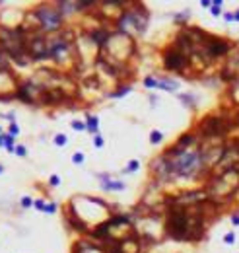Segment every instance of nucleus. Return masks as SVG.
Wrapping results in <instances>:
<instances>
[{"mask_svg":"<svg viewBox=\"0 0 239 253\" xmlns=\"http://www.w3.org/2000/svg\"><path fill=\"white\" fill-rule=\"evenodd\" d=\"M189 226H191L189 212L183 206L171 208V212L167 216V222H165L167 236L173 237V240H177V242H185V240H189Z\"/></svg>","mask_w":239,"mask_h":253,"instance_id":"nucleus-1","label":"nucleus"},{"mask_svg":"<svg viewBox=\"0 0 239 253\" xmlns=\"http://www.w3.org/2000/svg\"><path fill=\"white\" fill-rule=\"evenodd\" d=\"M33 14H35V18L39 20V25L45 31H56V29H60V25H62V14H60V10L51 8V6H39Z\"/></svg>","mask_w":239,"mask_h":253,"instance_id":"nucleus-2","label":"nucleus"},{"mask_svg":"<svg viewBox=\"0 0 239 253\" xmlns=\"http://www.w3.org/2000/svg\"><path fill=\"white\" fill-rule=\"evenodd\" d=\"M200 134L206 136V138H212V136H224L229 131V123L226 117H218V115H210L208 119H204L200 123Z\"/></svg>","mask_w":239,"mask_h":253,"instance_id":"nucleus-3","label":"nucleus"},{"mask_svg":"<svg viewBox=\"0 0 239 253\" xmlns=\"http://www.w3.org/2000/svg\"><path fill=\"white\" fill-rule=\"evenodd\" d=\"M228 51H229V45L226 41L216 39V37H208L206 39V49L200 51V53H202V56H204V53H206L208 59H218V56L228 55Z\"/></svg>","mask_w":239,"mask_h":253,"instance_id":"nucleus-4","label":"nucleus"},{"mask_svg":"<svg viewBox=\"0 0 239 253\" xmlns=\"http://www.w3.org/2000/svg\"><path fill=\"white\" fill-rule=\"evenodd\" d=\"M187 56L183 53H179L177 49H169V51H165V55H163V64H165V68L167 70H183L187 66Z\"/></svg>","mask_w":239,"mask_h":253,"instance_id":"nucleus-5","label":"nucleus"},{"mask_svg":"<svg viewBox=\"0 0 239 253\" xmlns=\"http://www.w3.org/2000/svg\"><path fill=\"white\" fill-rule=\"evenodd\" d=\"M202 199H206V193L202 191H191V193H181L179 197L169 199V205H193V202H198Z\"/></svg>","mask_w":239,"mask_h":253,"instance_id":"nucleus-6","label":"nucleus"},{"mask_svg":"<svg viewBox=\"0 0 239 253\" xmlns=\"http://www.w3.org/2000/svg\"><path fill=\"white\" fill-rule=\"evenodd\" d=\"M90 37H91V43H95L97 47H101L103 43H107V41L111 39V35H109L107 29H95V31L90 33Z\"/></svg>","mask_w":239,"mask_h":253,"instance_id":"nucleus-7","label":"nucleus"},{"mask_svg":"<svg viewBox=\"0 0 239 253\" xmlns=\"http://www.w3.org/2000/svg\"><path fill=\"white\" fill-rule=\"evenodd\" d=\"M66 220L72 224V228H74V230H80V232H88V226H86V222L80 220L78 216H76V212L72 210V208L68 210V218H66Z\"/></svg>","mask_w":239,"mask_h":253,"instance_id":"nucleus-8","label":"nucleus"},{"mask_svg":"<svg viewBox=\"0 0 239 253\" xmlns=\"http://www.w3.org/2000/svg\"><path fill=\"white\" fill-rule=\"evenodd\" d=\"M193 140H194V136L193 134H183L179 138V142L175 144V148H179V150H185L183 146H189V144H193Z\"/></svg>","mask_w":239,"mask_h":253,"instance_id":"nucleus-9","label":"nucleus"},{"mask_svg":"<svg viewBox=\"0 0 239 253\" xmlns=\"http://www.w3.org/2000/svg\"><path fill=\"white\" fill-rule=\"evenodd\" d=\"M103 189H115V191H122V189H125V183L107 181V179H103Z\"/></svg>","mask_w":239,"mask_h":253,"instance_id":"nucleus-10","label":"nucleus"},{"mask_svg":"<svg viewBox=\"0 0 239 253\" xmlns=\"http://www.w3.org/2000/svg\"><path fill=\"white\" fill-rule=\"evenodd\" d=\"M97 125H99L97 117H93V115H88V131H90V133H93V134H97Z\"/></svg>","mask_w":239,"mask_h":253,"instance_id":"nucleus-11","label":"nucleus"},{"mask_svg":"<svg viewBox=\"0 0 239 253\" xmlns=\"http://www.w3.org/2000/svg\"><path fill=\"white\" fill-rule=\"evenodd\" d=\"M59 6H60V14H64V16L76 10V2H60Z\"/></svg>","mask_w":239,"mask_h":253,"instance_id":"nucleus-12","label":"nucleus"},{"mask_svg":"<svg viewBox=\"0 0 239 253\" xmlns=\"http://www.w3.org/2000/svg\"><path fill=\"white\" fill-rule=\"evenodd\" d=\"M90 6H95V2L93 0H86V2H76V10L80 12V10H88Z\"/></svg>","mask_w":239,"mask_h":253,"instance_id":"nucleus-13","label":"nucleus"},{"mask_svg":"<svg viewBox=\"0 0 239 253\" xmlns=\"http://www.w3.org/2000/svg\"><path fill=\"white\" fill-rule=\"evenodd\" d=\"M162 138H163V134L159 133V131H152V134H150V142H152V144H157Z\"/></svg>","mask_w":239,"mask_h":253,"instance_id":"nucleus-14","label":"nucleus"},{"mask_svg":"<svg viewBox=\"0 0 239 253\" xmlns=\"http://www.w3.org/2000/svg\"><path fill=\"white\" fill-rule=\"evenodd\" d=\"M220 12H222V0H216V2H212V16H220Z\"/></svg>","mask_w":239,"mask_h":253,"instance_id":"nucleus-15","label":"nucleus"},{"mask_svg":"<svg viewBox=\"0 0 239 253\" xmlns=\"http://www.w3.org/2000/svg\"><path fill=\"white\" fill-rule=\"evenodd\" d=\"M130 90H132V88H130V86H122V88H121L119 92H115V93H111V96H113V97H121V96H125V93H128Z\"/></svg>","mask_w":239,"mask_h":253,"instance_id":"nucleus-16","label":"nucleus"},{"mask_svg":"<svg viewBox=\"0 0 239 253\" xmlns=\"http://www.w3.org/2000/svg\"><path fill=\"white\" fill-rule=\"evenodd\" d=\"M66 142H68V138H66L64 134H56V136H55V144H56V146H64Z\"/></svg>","mask_w":239,"mask_h":253,"instance_id":"nucleus-17","label":"nucleus"},{"mask_svg":"<svg viewBox=\"0 0 239 253\" xmlns=\"http://www.w3.org/2000/svg\"><path fill=\"white\" fill-rule=\"evenodd\" d=\"M144 86H146V88H157V80L152 78V76H148L146 80H144Z\"/></svg>","mask_w":239,"mask_h":253,"instance_id":"nucleus-18","label":"nucleus"},{"mask_svg":"<svg viewBox=\"0 0 239 253\" xmlns=\"http://www.w3.org/2000/svg\"><path fill=\"white\" fill-rule=\"evenodd\" d=\"M10 56H8V53H6L4 49H0V64H4V68H6V61H8ZM8 70V68H6Z\"/></svg>","mask_w":239,"mask_h":253,"instance_id":"nucleus-19","label":"nucleus"},{"mask_svg":"<svg viewBox=\"0 0 239 253\" xmlns=\"http://www.w3.org/2000/svg\"><path fill=\"white\" fill-rule=\"evenodd\" d=\"M72 162H74V164H78V165H80V164L84 162V154H82V152H76V154L72 156Z\"/></svg>","mask_w":239,"mask_h":253,"instance_id":"nucleus-20","label":"nucleus"},{"mask_svg":"<svg viewBox=\"0 0 239 253\" xmlns=\"http://www.w3.org/2000/svg\"><path fill=\"white\" fill-rule=\"evenodd\" d=\"M72 129H76V131H84V129H88V127H86L82 121H72Z\"/></svg>","mask_w":239,"mask_h":253,"instance_id":"nucleus-21","label":"nucleus"},{"mask_svg":"<svg viewBox=\"0 0 239 253\" xmlns=\"http://www.w3.org/2000/svg\"><path fill=\"white\" fill-rule=\"evenodd\" d=\"M20 133V127L16 125V123H10V136H16Z\"/></svg>","mask_w":239,"mask_h":253,"instance_id":"nucleus-22","label":"nucleus"},{"mask_svg":"<svg viewBox=\"0 0 239 253\" xmlns=\"http://www.w3.org/2000/svg\"><path fill=\"white\" fill-rule=\"evenodd\" d=\"M136 168H138V160H130V162H128V168H126L125 171H134Z\"/></svg>","mask_w":239,"mask_h":253,"instance_id":"nucleus-23","label":"nucleus"},{"mask_svg":"<svg viewBox=\"0 0 239 253\" xmlns=\"http://www.w3.org/2000/svg\"><path fill=\"white\" fill-rule=\"evenodd\" d=\"M33 205V201L29 199V197H24V199H21V206H24V208H29Z\"/></svg>","mask_w":239,"mask_h":253,"instance_id":"nucleus-24","label":"nucleus"},{"mask_svg":"<svg viewBox=\"0 0 239 253\" xmlns=\"http://www.w3.org/2000/svg\"><path fill=\"white\" fill-rule=\"evenodd\" d=\"M14 152H16L18 156H25V154H27V150H25V146H16V148H14Z\"/></svg>","mask_w":239,"mask_h":253,"instance_id":"nucleus-25","label":"nucleus"},{"mask_svg":"<svg viewBox=\"0 0 239 253\" xmlns=\"http://www.w3.org/2000/svg\"><path fill=\"white\" fill-rule=\"evenodd\" d=\"M93 144H95L97 148H101V146H103V138H101L99 134H95V136H93Z\"/></svg>","mask_w":239,"mask_h":253,"instance_id":"nucleus-26","label":"nucleus"},{"mask_svg":"<svg viewBox=\"0 0 239 253\" xmlns=\"http://www.w3.org/2000/svg\"><path fill=\"white\" fill-rule=\"evenodd\" d=\"M55 208H56V202H49V205H45V210L43 212H55Z\"/></svg>","mask_w":239,"mask_h":253,"instance_id":"nucleus-27","label":"nucleus"},{"mask_svg":"<svg viewBox=\"0 0 239 253\" xmlns=\"http://www.w3.org/2000/svg\"><path fill=\"white\" fill-rule=\"evenodd\" d=\"M224 240H226V243H233V240H235V234H233V232H228Z\"/></svg>","mask_w":239,"mask_h":253,"instance_id":"nucleus-28","label":"nucleus"},{"mask_svg":"<svg viewBox=\"0 0 239 253\" xmlns=\"http://www.w3.org/2000/svg\"><path fill=\"white\" fill-rule=\"evenodd\" d=\"M49 183L53 185V187H56V185L60 183V179H59V175H51V179H49Z\"/></svg>","mask_w":239,"mask_h":253,"instance_id":"nucleus-29","label":"nucleus"},{"mask_svg":"<svg viewBox=\"0 0 239 253\" xmlns=\"http://www.w3.org/2000/svg\"><path fill=\"white\" fill-rule=\"evenodd\" d=\"M33 205H35V208H39V210H45V202L43 201H35Z\"/></svg>","mask_w":239,"mask_h":253,"instance_id":"nucleus-30","label":"nucleus"},{"mask_svg":"<svg viewBox=\"0 0 239 253\" xmlns=\"http://www.w3.org/2000/svg\"><path fill=\"white\" fill-rule=\"evenodd\" d=\"M231 222H233V226H239V214H233V216H231Z\"/></svg>","mask_w":239,"mask_h":253,"instance_id":"nucleus-31","label":"nucleus"},{"mask_svg":"<svg viewBox=\"0 0 239 253\" xmlns=\"http://www.w3.org/2000/svg\"><path fill=\"white\" fill-rule=\"evenodd\" d=\"M226 20H228V21H233L235 16H233V14H226Z\"/></svg>","mask_w":239,"mask_h":253,"instance_id":"nucleus-32","label":"nucleus"},{"mask_svg":"<svg viewBox=\"0 0 239 253\" xmlns=\"http://www.w3.org/2000/svg\"><path fill=\"white\" fill-rule=\"evenodd\" d=\"M200 4H202V8H206V6H210V4H212V2H210V0H202Z\"/></svg>","mask_w":239,"mask_h":253,"instance_id":"nucleus-33","label":"nucleus"},{"mask_svg":"<svg viewBox=\"0 0 239 253\" xmlns=\"http://www.w3.org/2000/svg\"><path fill=\"white\" fill-rule=\"evenodd\" d=\"M233 16H235V20H237V21H239V10H237V12H235V14H233Z\"/></svg>","mask_w":239,"mask_h":253,"instance_id":"nucleus-34","label":"nucleus"},{"mask_svg":"<svg viewBox=\"0 0 239 253\" xmlns=\"http://www.w3.org/2000/svg\"><path fill=\"white\" fill-rule=\"evenodd\" d=\"M4 171V168H2V164H0V173H2Z\"/></svg>","mask_w":239,"mask_h":253,"instance_id":"nucleus-35","label":"nucleus"},{"mask_svg":"<svg viewBox=\"0 0 239 253\" xmlns=\"http://www.w3.org/2000/svg\"><path fill=\"white\" fill-rule=\"evenodd\" d=\"M237 123H239V113H237Z\"/></svg>","mask_w":239,"mask_h":253,"instance_id":"nucleus-36","label":"nucleus"}]
</instances>
